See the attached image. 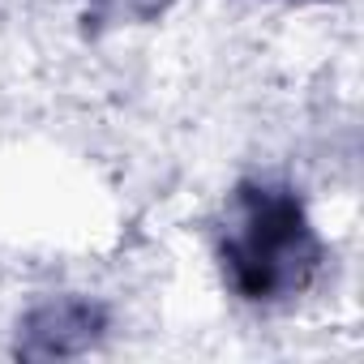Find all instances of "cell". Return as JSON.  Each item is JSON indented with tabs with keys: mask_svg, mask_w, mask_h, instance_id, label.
<instances>
[{
	"mask_svg": "<svg viewBox=\"0 0 364 364\" xmlns=\"http://www.w3.org/2000/svg\"><path fill=\"white\" fill-rule=\"evenodd\" d=\"M219 249L228 283L253 304L304 291L321 262V245L304 219V206L279 185H245L236 193Z\"/></svg>",
	"mask_w": 364,
	"mask_h": 364,
	"instance_id": "obj_1",
	"label": "cell"
}]
</instances>
